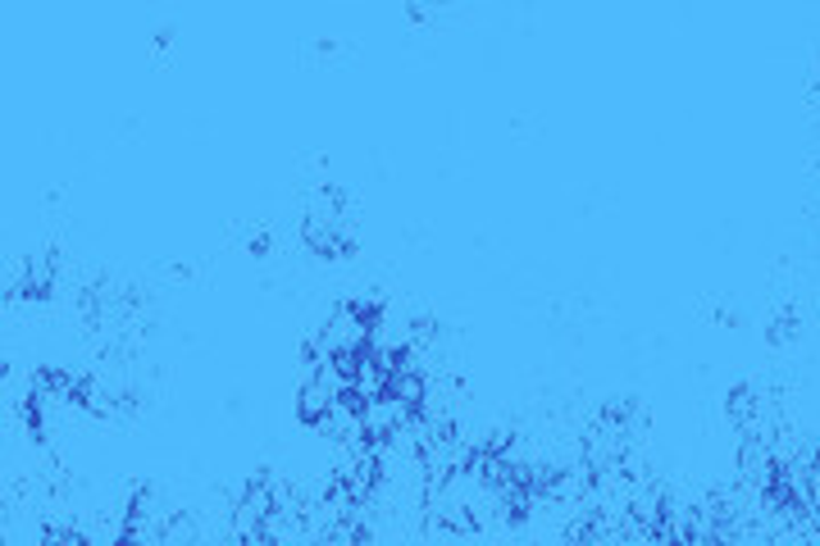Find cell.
Returning a JSON list of instances; mask_svg holds the SVG:
<instances>
[{"instance_id": "obj_1", "label": "cell", "mask_w": 820, "mask_h": 546, "mask_svg": "<svg viewBox=\"0 0 820 546\" xmlns=\"http://www.w3.org/2000/svg\"><path fill=\"white\" fill-rule=\"evenodd\" d=\"M761 401H765V396H761L757 387H748V383L730 387V396H725V415H730V424H734L739 433H748V428L757 424V415H761Z\"/></svg>"}, {"instance_id": "obj_2", "label": "cell", "mask_w": 820, "mask_h": 546, "mask_svg": "<svg viewBox=\"0 0 820 546\" xmlns=\"http://www.w3.org/2000/svg\"><path fill=\"white\" fill-rule=\"evenodd\" d=\"M765 337L775 341V346H780V341H793V337H798V315H793V310L775 315V319H770V332H765Z\"/></svg>"}]
</instances>
